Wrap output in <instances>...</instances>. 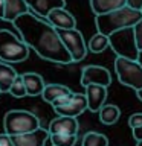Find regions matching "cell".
Returning a JSON list of instances; mask_svg holds the SVG:
<instances>
[{"instance_id": "cell-14", "label": "cell", "mask_w": 142, "mask_h": 146, "mask_svg": "<svg viewBox=\"0 0 142 146\" xmlns=\"http://www.w3.org/2000/svg\"><path fill=\"white\" fill-rule=\"evenodd\" d=\"M29 11L46 18L55 8H66V0H26Z\"/></svg>"}, {"instance_id": "cell-19", "label": "cell", "mask_w": 142, "mask_h": 146, "mask_svg": "<svg viewBox=\"0 0 142 146\" xmlns=\"http://www.w3.org/2000/svg\"><path fill=\"white\" fill-rule=\"evenodd\" d=\"M72 90L69 88L67 85H61V84H49V85H44V90L41 96L46 102L52 104L54 100H57L58 98L61 96H66V94H70Z\"/></svg>"}, {"instance_id": "cell-20", "label": "cell", "mask_w": 142, "mask_h": 146, "mask_svg": "<svg viewBox=\"0 0 142 146\" xmlns=\"http://www.w3.org/2000/svg\"><path fill=\"white\" fill-rule=\"evenodd\" d=\"M99 120L104 123V125H113L119 120L121 117V110L116 105H102V108L99 110Z\"/></svg>"}, {"instance_id": "cell-13", "label": "cell", "mask_w": 142, "mask_h": 146, "mask_svg": "<svg viewBox=\"0 0 142 146\" xmlns=\"http://www.w3.org/2000/svg\"><path fill=\"white\" fill-rule=\"evenodd\" d=\"M78 129H80V125H78L76 117L70 116H58L49 125L50 134H76Z\"/></svg>"}, {"instance_id": "cell-1", "label": "cell", "mask_w": 142, "mask_h": 146, "mask_svg": "<svg viewBox=\"0 0 142 146\" xmlns=\"http://www.w3.org/2000/svg\"><path fill=\"white\" fill-rule=\"evenodd\" d=\"M14 26L21 40L29 46V49H34L40 58L57 64L72 62V56L64 47L57 27L49 21H43L34 14L26 12L14 20Z\"/></svg>"}, {"instance_id": "cell-35", "label": "cell", "mask_w": 142, "mask_h": 146, "mask_svg": "<svg viewBox=\"0 0 142 146\" xmlns=\"http://www.w3.org/2000/svg\"><path fill=\"white\" fill-rule=\"evenodd\" d=\"M0 93H2V91H0Z\"/></svg>"}, {"instance_id": "cell-12", "label": "cell", "mask_w": 142, "mask_h": 146, "mask_svg": "<svg viewBox=\"0 0 142 146\" xmlns=\"http://www.w3.org/2000/svg\"><path fill=\"white\" fill-rule=\"evenodd\" d=\"M86 98H87V105L89 110L93 113H98L107 99V87L104 85H96L90 84L86 87Z\"/></svg>"}, {"instance_id": "cell-27", "label": "cell", "mask_w": 142, "mask_h": 146, "mask_svg": "<svg viewBox=\"0 0 142 146\" xmlns=\"http://www.w3.org/2000/svg\"><path fill=\"white\" fill-rule=\"evenodd\" d=\"M0 146H15L12 141V137L9 134H0Z\"/></svg>"}, {"instance_id": "cell-7", "label": "cell", "mask_w": 142, "mask_h": 146, "mask_svg": "<svg viewBox=\"0 0 142 146\" xmlns=\"http://www.w3.org/2000/svg\"><path fill=\"white\" fill-rule=\"evenodd\" d=\"M52 107L58 116H70V117H78L86 110H89L86 94L73 93V91L70 94L61 96L57 100H54Z\"/></svg>"}, {"instance_id": "cell-17", "label": "cell", "mask_w": 142, "mask_h": 146, "mask_svg": "<svg viewBox=\"0 0 142 146\" xmlns=\"http://www.w3.org/2000/svg\"><path fill=\"white\" fill-rule=\"evenodd\" d=\"M125 5L127 0H90V6L92 11L95 12V15L115 11V9H119Z\"/></svg>"}, {"instance_id": "cell-32", "label": "cell", "mask_w": 142, "mask_h": 146, "mask_svg": "<svg viewBox=\"0 0 142 146\" xmlns=\"http://www.w3.org/2000/svg\"><path fill=\"white\" fill-rule=\"evenodd\" d=\"M137 61H139V62L142 64V50H141V52H139V58H137Z\"/></svg>"}, {"instance_id": "cell-26", "label": "cell", "mask_w": 142, "mask_h": 146, "mask_svg": "<svg viewBox=\"0 0 142 146\" xmlns=\"http://www.w3.org/2000/svg\"><path fill=\"white\" fill-rule=\"evenodd\" d=\"M141 125H142V113H135L130 119H128V126H130L131 129L141 126Z\"/></svg>"}, {"instance_id": "cell-15", "label": "cell", "mask_w": 142, "mask_h": 146, "mask_svg": "<svg viewBox=\"0 0 142 146\" xmlns=\"http://www.w3.org/2000/svg\"><path fill=\"white\" fill-rule=\"evenodd\" d=\"M29 12V6H27L26 0H5V15L3 20L12 21L21 14Z\"/></svg>"}, {"instance_id": "cell-9", "label": "cell", "mask_w": 142, "mask_h": 146, "mask_svg": "<svg viewBox=\"0 0 142 146\" xmlns=\"http://www.w3.org/2000/svg\"><path fill=\"white\" fill-rule=\"evenodd\" d=\"M90 84H96V85H104L109 87L112 84V76L107 68L101 67V66H87L82 68L81 73V85L87 87Z\"/></svg>"}, {"instance_id": "cell-16", "label": "cell", "mask_w": 142, "mask_h": 146, "mask_svg": "<svg viewBox=\"0 0 142 146\" xmlns=\"http://www.w3.org/2000/svg\"><path fill=\"white\" fill-rule=\"evenodd\" d=\"M23 78V82H25V87H26V93L27 96H38L43 93L44 90V81L38 73H23L21 75Z\"/></svg>"}, {"instance_id": "cell-21", "label": "cell", "mask_w": 142, "mask_h": 146, "mask_svg": "<svg viewBox=\"0 0 142 146\" xmlns=\"http://www.w3.org/2000/svg\"><path fill=\"white\" fill-rule=\"evenodd\" d=\"M107 47H110V41H109V36L101 34V32H96V34L90 38L89 44H87V49L93 53H101L104 52Z\"/></svg>"}, {"instance_id": "cell-28", "label": "cell", "mask_w": 142, "mask_h": 146, "mask_svg": "<svg viewBox=\"0 0 142 146\" xmlns=\"http://www.w3.org/2000/svg\"><path fill=\"white\" fill-rule=\"evenodd\" d=\"M127 6L137 9V11H142V0H127Z\"/></svg>"}, {"instance_id": "cell-29", "label": "cell", "mask_w": 142, "mask_h": 146, "mask_svg": "<svg viewBox=\"0 0 142 146\" xmlns=\"http://www.w3.org/2000/svg\"><path fill=\"white\" fill-rule=\"evenodd\" d=\"M133 137H135L136 141L142 140V125L137 126V128H133Z\"/></svg>"}, {"instance_id": "cell-25", "label": "cell", "mask_w": 142, "mask_h": 146, "mask_svg": "<svg viewBox=\"0 0 142 146\" xmlns=\"http://www.w3.org/2000/svg\"><path fill=\"white\" fill-rule=\"evenodd\" d=\"M133 29H135V36H136L137 47H139V50H142V18L133 26Z\"/></svg>"}, {"instance_id": "cell-3", "label": "cell", "mask_w": 142, "mask_h": 146, "mask_svg": "<svg viewBox=\"0 0 142 146\" xmlns=\"http://www.w3.org/2000/svg\"><path fill=\"white\" fill-rule=\"evenodd\" d=\"M29 56V46L21 40L20 34L12 31L0 29V61L3 62H21Z\"/></svg>"}, {"instance_id": "cell-10", "label": "cell", "mask_w": 142, "mask_h": 146, "mask_svg": "<svg viewBox=\"0 0 142 146\" xmlns=\"http://www.w3.org/2000/svg\"><path fill=\"white\" fill-rule=\"evenodd\" d=\"M49 135H50L49 129L37 128V129L31 131V132L11 135V137H12V141L15 146H44L46 141L49 140Z\"/></svg>"}, {"instance_id": "cell-2", "label": "cell", "mask_w": 142, "mask_h": 146, "mask_svg": "<svg viewBox=\"0 0 142 146\" xmlns=\"http://www.w3.org/2000/svg\"><path fill=\"white\" fill-rule=\"evenodd\" d=\"M141 18H142V11L133 9V8L125 5V6H122L119 9H115V11L96 15L95 23H96L98 32L109 36L110 34H113L115 31L135 26Z\"/></svg>"}, {"instance_id": "cell-5", "label": "cell", "mask_w": 142, "mask_h": 146, "mask_svg": "<svg viewBox=\"0 0 142 146\" xmlns=\"http://www.w3.org/2000/svg\"><path fill=\"white\" fill-rule=\"evenodd\" d=\"M5 132L9 135H18L40 128V120L34 113L26 110H11L5 114Z\"/></svg>"}, {"instance_id": "cell-22", "label": "cell", "mask_w": 142, "mask_h": 146, "mask_svg": "<svg viewBox=\"0 0 142 146\" xmlns=\"http://www.w3.org/2000/svg\"><path fill=\"white\" fill-rule=\"evenodd\" d=\"M82 146H109V140L99 132H87L82 139Z\"/></svg>"}, {"instance_id": "cell-24", "label": "cell", "mask_w": 142, "mask_h": 146, "mask_svg": "<svg viewBox=\"0 0 142 146\" xmlns=\"http://www.w3.org/2000/svg\"><path fill=\"white\" fill-rule=\"evenodd\" d=\"M8 93H9V94H12V98H17V99L27 96V93H26V87H25V82H23L21 75H17V78L12 81L11 88H9Z\"/></svg>"}, {"instance_id": "cell-33", "label": "cell", "mask_w": 142, "mask_h": 146, "mask_svg": "<svg viewBox=\"0 0 142 146\" xmlns=\"http://www.w3.org/2000/svg\"><path fill=\"white\" fill-rule=\"evenodd\" d=\"M136 146H142V140H139V141H137V145Z\"/></svg>"}, {"instance_id": "cell-18", "label": "cell", "mask_w": 142, "mask_h": 146, "mask_svg": "<svg viewBox=\"0 0 142 146\" xmlns=\"http://www.w3.org/2000/svg\"><path fill=\"white\" fill-rule=\"evenodd\" d=\"M18 73L15 72V68H12V66L9 62L0 61V91L2 93H8L11 88L12 81L17 78Z\"/></svg>"}, {"instance_id": "cell-31", "label": "cell", "mask_w": 142, "mask_h": 146, "mask_svg": "<svg viewBox=\"0 0 142 146\" xmlns=\"http://www.w3.org/2000/svg\"><path fill=\"white\" fill-rule=\"evenodd\" d=\"M136 94H137V98H139V100L142 102V88L141 90H136Z\"/></svg>"}, {"instance_id": "cell-6", "label": "cell", "mask_w": 142, "mask_h": 146, "mask_svg": "<svg viewBox=\"0 0 142 146\" xmlns=\"http://www.w3.org/2000/svg\"><path fill=\"white\" fill-rule=\"evenodd\" d=\"M118 79L121 84L131 87L135 90L142 88V64L135 59H128L124 56H116L115 61Z\"/></svg>"}, {"instance_id": "cell-34", "label": "cell", "mask_w": 142, "mask_h": 146, "mask_svg": "<svg viewBox=\"0 0 142 146\" xmlns=\"http://www.w3.org/2000/svg\"><path fill=\"white\" fill-rule=\"evenodd\" d=\"M52 146H55V145H52Z\"/></svg>"}, {"instance_id": "cell-23", "label": "cell", "mask_w": 142, "mask_h": 146, "mask_svg": "<svg viewBox=\"0 0 142 146\" xmlns=\"http://www.w3.org/2000/svg\"><path fill=\"white\" fill-rule=\"evenodd\" d=\"M49 140L55 146H73L76 143V134H50Z\"/></svg>"}, {"instance_id": "cell-11", "label": "cell", "mask_w": 142, "mask_h": 146, "mask_svg": "<svg viewBox=\"0 0 142 146\" xmlns=\"http://www.w3.org/2000/svg\"><path fill=\"white\" fill-rule=\"evenodd\" d=\"M50 25L57 29H73L76 26V20L66 8H55L46 17Z\"/></svg>"}, {"instance_id": "cell-4", "label": "cell", "mask_w": 142, "mask_h": 146, "mask_svg": "<svg viewBox=\"0 0 142 146\" xmlns=\"http://www.w3.org/2000/svg\"><path fill=\"white\" fill-rule=\"evenodd\" d=\"M109 41H110V47L113 49L116 56H124V58L137 61L141 50L137 47L133 26L115 31L113 34L109 35Z\"/></svg>"}, {"instance_id": "cell-8", "label": "cell", "mask_w": 142, "mask_h": 146, "mask_svg": "<svg viewBox=\"0 0 142 146\" xmlns=\"http://www.w3.org/2000/svg\"><path fill=\"white\" fill-rule=\"evenodd\" d=\"M58 35L61 38L64 47L72 56V62H78L86 56L87 53V46L84 41V36L76 27L73 29H57Z\"/></svg>"}, {"instance_id": "cell-30", "label": "cell", "mask_w": 142, "mask_h": 146, "mask_svg": "<svg viewBox=\"0 0 142 146\" xmlns=\"http://www.w3.org/2000/svg\"><path fill=\"white\" fill-rule=\"evenodd\" d=\"M3 15H5V0H0V18L3 20Z\"/></svg>"}]
</instances>
